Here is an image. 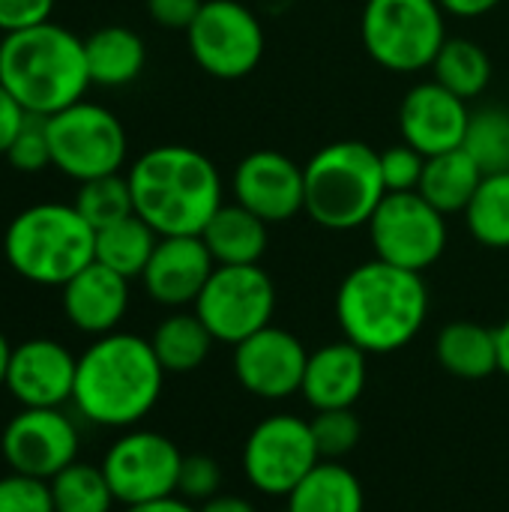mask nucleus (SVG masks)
I'll use <instances>...</instances> for the list:
<instances>
[{
	"label": "nucleus",
	"mask_w": 509,
	"mask_h": 512,
	"mask_svg": "<svg viewBox=\"0 0 509 512\" xmlns=\"http://www.w3.org/2000/svg\"><path fill=\"white\" fill-rule=\"evenodd\" d=\"M135 216L159 237H189L207 228L225 204L219 168L189 144H156L126 171Z\"/></svg>",
	"instance_id": "1"
},
{
	"label": "nucleus",
	"mask_w": 509,
	"mask_h": 512,
	"mask_svg": "<svg viewBox=\"0 0 509 512\" xmlns=\"http://www.w3.org/2000/svg\"><path fill=\"white\" fill-rule=\"evenodd\" d=\"M429 318L423 273L393 267L381 258L357 264L336 291L342 339L366 354H396L411 345Z\"/></svg>",
	"instance_id": "2"
},
{
	"label": "nucleus",
	"mask_w": 509,
	"mask_h": 512,
	"mask_svg": "<svg viewBox=\"0 0 509 512\" xmlns=\"http://www.w3.org/2000/svg\"><path fill=\"white\" fill-rule=\"evenodd\" d=\"M165 375L150 339L114 330L78 357L72 402L93 426L132 429L156 408Z\"/></svg>",
	"instance_id": "3"
},
{
	"label": "nucleus",
	"mask_w": 509,
	"mask_h": 512,
	"mask_svg": "<svg viewBox=\"0 0 509 512\" xmlns=\"http://www.w3.org/2000/svg\"><path fill=\"white\" fill-rule=\"evenodd\" d=\"M0 84L39 117H51L84 99L90 87L84 39L45 21L0 42Z\"/></svg>",
	"instance_id": "4"
},
{
	"label": "nucleus",
	"mask_w": 509,
	"mask_h": 512,
	"mask_svg": "<svg viewBox=\"0 0 509 512\" xmlns=\"http://www.w3.org/2000/svg\"><path fill=\"white\" fill-rule=\"evenodd\" d=\"M306 216L324 231L366 228L387 195L381 153L366 141H330L303 165Z\"/></svg>",
	"instance_id": "5"
},
{
	"label": "nucleus",
	"mask_w": 509,
	"mask_h": 512,
	"mask_svg": "<svg viewBox=\"0 0 509 512\" xmlns=\"http://www.w3.org/2000/svg\"><path fill=\"white\" fill-rule=\"evenodd\" d=\"M3 255L21 279L63 288L96 261V231L75 204H33L9 222Z\"/></svg>",
	"instance_id": "6"
},
{
	"label": "nucleus",
	"mask_w": 509,
	"mask_h": 512,
	"mask_svg": "<svg viewBox=\"0 0 509 512\" xmlns=\"http://www.w3.org/2000/svg\"><path fill=\"white\" fill-rule=\"evenodd\" d=\"M360 36L381 69L423 72L447 42V12L438 0H366Z\"/></svg>",
	"instance_id": "7"
},
{
	"label": "nucleus",
	"mask_w": 509,
	"mask_h": 512,
	"mask_svg": "<svg viewBox=\"0 0 509 512\" xmlns=\"http://www.w3.org/2000/svg\"><path fill=\"white\" fill-rule=\"evenodd\" d=\"M51 165L84 183L105 174H120L129 156V138L114 111L96 102H75L45 117Z\"/></svg>",
	"instance_id": "8"
},
{
	"label": "nucleus",
	"mask_w": 509,
	"mask_h": 512,
	"mask_svg": "<svg viewBox=\"0 0 509 512\" xmlns=\"http://www.w3.org/2000/svg\"><path fill=\"white\" fill-rule=\"evenodd\" d=\"M186 42L198 69L219 81L252 75L267 51L264 24L243 0H204Z\"/></svg>",
	"instance_id": "9"
},
{
	"label": "nucleus",
	"mask_w": 509,
	"mask_h": 512,
	"mask_svg": "<svg viewBox=\"0 0 509 512\" xmlns=\"http://www.w3.org/2000/svg\"><path fill=\"white\" fill-rule=\"evenodd\" d=\"M366 231L375 258L414 273L435 267L450 240L447 216L435 210L420 192H387Z\"/></svg>",
	"instance_id": "10"
},
{
	"label": "nucleus",
	"mask_w": 509,
	"mask_h": 512,
	"mask_svg": "<svg viewBox=\"0 0 509 512\" xmlns=\"http://www.w3.org/2000/svg\"><path fill=\"white\" fill-rule=\"evenodd\" d=\"M195 315L216 342L240 345L258 330L273 324L276 285L261 264H216L204 291L195 300Z\"/></svg>",
	"instance_id": "11"
},
{
	"label": "nucleus",
	"mask_w": 509,
	"mask_h": 512,
	"mask_svg": "<svg viewBox=\"0 0 509 512\" xmlns=\"http://www.w3.org/2000/svg\"><path fill=\"white\" fill-rule=\"evenodd\" d=\"M240 459L252 489L270 498H288L321 462V453L309 420L297 414H273L249 432Z\"/></svg>",
	"instance_id": "12"
},
{
	"label": "nucleus",
	"mask_w": 509,
	"mask_h": 512,
	"mask_svg": "<svg viewBox=\"0 0 509 512\" xmlns=\"http://www.w3.org/2000/svg\"><path fill=\"white\" fill-rule=\"evenodd\" d=\"M180 465V447L150 429H129L108 447L102 459L105 480L117 504L126 507L177 495Z\"/></svg>",
	"instance_id": "13"
},
{
	"label": "nucleus",
	"mask_w": 509,
	"mask_h": 512,
	"mask_svg": "<svg viewBox=\"0 0 509 512\" xmlns=\"http://www.w3.org/2000/svg\"><path fill=\"white\" fill-rule=\"evenodd\" d=\"M0 453L12 471L51 480L78 462V429L60 408H21L0 435Z\"/></svg>",
	"instance_id": "14"
},
{
	"label": "nucleus",
	"mask_w": 509,
	"mask_h": 512,
	"mask_svg": "<svg viewBox=\"0 0 509 512\" xmlns=\"http://www.w3.org/2000/svg\"><path fill=\"white\" fill-rule=\"evenodd\" d=\"M231 198L267 225L288 222L306 213L303 165L279 150H252L234 165Z\"/></svg>",
	"instance_id": "15"
},
{
	"label": "nucleus",
	"mask_w": 509,
	"mask_h": 512,
	"mask_svg": "<svg viewBox=\"0 0 509 512\" xmlns=\"http://www.w3.org/2000/svg\"><path fill=\"white\" fill-rule=\"evenodd\" d=\"M306 363H309L306 345L291 330L273 324L234 345V357H231L237 384L255 399H267V402H279L300 393Z\"/></svg>",
	"instance_id": "16"
},
{
	"label": "nucleus",
	"mask_w": 509,
	"mask_h": 512,
	"mask_svg": "<svg viewBox=\"0 0 509 512\" xmlns=\"http://www.w3.org/2000/svg\"><path fill=\"white\" fill-rule=\"evenodd\" d=\"M471 108L435 78L414 84L399 105V135L426 159L465 144Z\"/></svg>",
	"instance_id": "17"
},
{
	"label": "nucleus",
	"mask_w": 509,
	"mask_h": 512,
	"mask_svg": "<svg viewBox=\"0 0 509 512\" xmlns=\"http://www.w3.org/2000/svg\"><path fill=\"white\" fill-rule=\"evenodd\" d=\"M78 357L54 339H27L12 348L6 390L21 408H63L75 393Z\"/></svg>",
	"instance_id": "18"
},
{
	"label": "nucleus",
	"mask_w": 509,
	"mask_h": 512,
	"mask_svg": "<svg viewBox=\"0 0 509 512\" xmlns=\"http://www.w3.org/2000/svg\"><path fill=\"white\" fill-rule=\"evenodd\" d=\"M213 270H216V261L198 234L159 237L141 273V282L153 303L165 309H186V306H195Z\"/></svg>",
	"instance_id": "19"
},
{
	"label": "nucleus",
	"mask_w": 509,
	"mask_h": 512,
	"mask_svg": "<svg viewBox=\"0 0 509 512\" xmlns=\"http://www.w3.org/2000/svg\"><path fill=\"white\" fill-rule=\"evenodd\" d=\"M369 381V354L348 339L327 342L309 354L300 396L312 411L354 408Z\"/></svg>",
	"instance_id": "20"
},
{
	"label": "nucleus",
	"mask_w": 509,
	"mask_h": 512,
	"mask_svg": "<svg viewBox=\"0 0 509 512\" xmlns=\"http://www.w3.org/2000/svg\"><path fill=\"white\" fill-rule=\"evenodd\" d=\"M63 312L69 324L87 336H108L120 327L129 309V279L93 261L63 288Z\"/></svg>",
	"instance_id": "21"
},
{
	"label": "nucleus",
	"mask_w": 509,
	"mask_h": 512,
	"mask_svg": "<svg viewBox=\"0 0 509 512\" xmlns=\"http://www.w3.org/2000/svg\"><path fill=\"white\" fill-rule=\"evenodd\" d=\"M201 240L210 249L213 261L222 267L261 264L270 246V225L258 219L252 210L231 201L216 210V216L201 231Z\"/></svg>",
	"instance_id": "22"
},
{
	"label": "nucleus",
	"mask_w": 509,
	"mask_h": 512,
	"mask_svg": "<svg viewBox=\"0 0 509 512\" xmlns=\"http://www.w3.org/2000/svg\"><path fill=\"white\" fill-rule=\"evenodd\" d=\"M84 54H87L90 84L99 87H126L144 72L147 63L144 39L123 24H108L93 30L84 39Z\"/></svg>",
	"instance_id": "23"
},
{
	"label": "nucleus",
	"mask_w": 509,
	"mask_h": 512,
	"mask_svg": "<svg viewBox=\"0 0 509 512\" xmlns=\"http://www.w3.org/2000/svg\"><path fill=\"white\" fill-rule=\"evenodd\" d=\"M441 369L459 381H483L498 372V336L477 321H450L435 339Z\"/></svg>",
	"instance_id": "24"
},
{
	"label": "nucleus",
	"mask_w": 509,
	"mask_h": 512,
	"mask_svg": "<svg viewBox=\"0 0 509 512\" xmlns=\"http://www.w3.org/2000/svg\"><path fill=\"white\" fill-rule=\"evenodd\" d=\"M285 501V512H366V492L357 474L330 459H321Z\"/></svg>",
	"instance_id": "25"
},
{
	"label": "nucleus",
	"mask_w": 509,
	"mask_h": 512,
	"mask_svg": "<svg viewBox=\"0 0 509 512\" xmlns=\"http://www.w3.org/2000/svg\"><path fill=\"white\" fill-rule=\"evenodd\" d=\"M483 177L486 174L480 171V165L459 147V150L438 153V156L426 159L423 180H420L417 192L435 210H441L444 216H453V213H465V207L471 204Z\"/></svg>",
	"instance_id": "26"
},
{
	"label": "nucleus",
	"mask_w": 509,
	"mask_h": 512,
	"mask_svg": "<svg viewBox=\"0 0 509 512\" xmlns=\"http://www.w3.org/2000/svg\"><path fill=\"white\" fill-rule=\"evenodd\" d=\"M213 342L216 339L204 327V321L195 312H183V309L162 318L150 336V345H153L162 369L171 375H186V372H195L198 366H204Z\"/></svg>",
	"instance_id": "27"
},
{
	"label": "nucleus",
	"mask_w": 509,
	"mask_h": 512,
	"mask_svg": "<svg viewBox=\"0 0 509 512\" xmlns=\"http://www.w3.org/2000/svg\"><path fill=\"white\" fill-rule=\"evenodd\" d=\"M432 78L459 99L471 102L492 84V57L480 42L468 36H447L432 63Z\"/></svg>",
	"instance_id": "28"
},
{
	"label": "nucleus",
	"mask_w": 509,
	"mask_h": 512,
	"mask_svg": "<svg viewBox=\"0 0 509 512\" xmlns=\"http://www.w3.org/2000/svg\"><path fill=\"white\" fill-rule=\"evenodd\" d=\"M156 243H159V234L141 216L132 213L96 231V261L126 279H135V276L141 279Z\"/></svg>",
	"instance_id": "29"
},
{
	"label": "nucleus",
	"mask_w": 509,
	"mask_h": 512,
	"mask_svg": "<svg viewBox=\"0 0 509 512\" xmlns=\"http://www.w3.org/2000/svg\"><path fill=\"white\" fill-rule=\"evenodd\" d=\"M462 216L480 246L509 249V171L486 174Z\"/></svg>",
	"instance_id": "30"
},
{
	"label": "nucleus",
	"mask_w": 509,
	"mask_h": 512,
	"mask_svg": "<svg viewBox=\"0 0 509 512\" xmlns=\"http://www.w3.org/2000/svg\"><path fill=\"white\" fill-rule=\"evenodd\" d=\"M51 483L54 512H111L117 504L102 465L72 462Z\"/></svg>",
	"instance_id": "31"
},
{
	"label": "nucleus",
	"mask_w": 509,
	"mask_h": 512,
	"mask_svg": "<svg viewBox=\"0 0 509 512\" xmlns=\"http://www.w3.org/2000/svg\"><path fill=\"white\" fill-rule=\"evenodd\" d=\"M462 150L480 165L483 174L509 171V111L486 105L471 111Z\"/></svg>",
	"instance_id": "32"
},
{
	"label": "nucleus",
	"mask_w": 509,
	"mask_h": 512,
	"mask_svg": "<svg viewBox=\"0 0 509 512\" xmlns=\"http://www.w3.org/2000/svg\"><path fill=\"white\" fill-rule=\"evenodd\" d=\"M72 204L93 225V231H102L135 213L126 174H105V177L84 180Z\"/></svg>",
	"instance_id": "33"
},
{
	"label": "nucleus",
	"mask_w": 509,
	"mask_h": 512,
	"mask_svg": "<svg viewBox=\"0 0 509 512\" xmlns=\"http://www.w3.org/2000/svg\"><path fill=\"white\" fill-rule=\"evenodd\" d=\"M309 423H312V435H315L321 459H330V462H339L348 453H354L363 438V423L354 414V408L315 411Z\"/></svg>",
	"instance_id": "34"
},
{
	"label": "nucleus",
	"mask_w": 509,
	"mask_h": 512,
	"mask_svg": "<svg viewBox=\"0 0 509 512\" xmlns=\"http://www.w3.org/2000/svg\"><path fill=\"white\" fill-rule=\"evenodd\" d=\"M6 159L21 174H36L51 165V144H48V126L45 117L30 114L21 132L15 135L12 147L6 150Z\"/></svg>",
	"instance_id": "35"
},
{
	"label": "nucleus",
	"mask_w": 509,
	"mask_h": 512,
	"mask_svg": "<svg viewBox=\"0 0 509 512\" xmlns=\"http://www.w3.org/2000/svg\"><path fill=\"white\" fill-rule=\"evenodd\" d=\"M0 512H54L51 483L18 471L0 477Z\"/></svg>",
	"instance_id": "36"
},
{
	"label": "nucleus",
	"mask_w": 509,
	"mask_h": 512,
	"mask_svg": "<svg viewBox=\"0 0 509 512\" xmlns=\"http://www.w3.org/2000/svg\"><path fill=\"white\" fill-rule=\"evenodd\" d=\"M423 168H426V156L405 141L381 150V177L387 192H417L423 180Z\"/></svg>",
	"instance_id": "37"
},
{
	"label": "nucleus",
	"mask_w": 509,
	"mask_h": 512,
	"mask_svg": "<svg viewBox=\"0 0 509 512\" xmlns=\"http://www.w3.org/2000/svg\"><path fill=\"white\" fill-rule=\"evenodd\" d=\"M222 489V468L213 456L195 453V456H183L180 465V480H177V495L186 498L189 504H204L210 498H216Z\"/></svg>",
	"instance_id": "38"
},
{
	"label": "nucleus",
	"mask_w": 509,
	"mask_h": 512,
	"mask_svg": "<svg viewBox=\"0 0 509 512\" xmlns=\"http://www.w3.org/2000/svg\"><path fill=\"white\" fill-rule=\"evenodd\" d=\"M51 9H54V0H0V30L6 36V33L45 24L51 21Z\"/></svg>",
	"instance_id": "39"
},
{
	"label": "nucleus",
	"mask_w": 509,
	"mask_h": 512,
	"mask_svg": "<svg viewBox=\"0 0 509 512\" xmlns=\"http://www.w3.org/2000/svg\"><path fill=\"white\" fill-rule=\"evenodd\" d=\"M147 15L153 18V24H159L162 30H189V24L195 21V15L201 12L204 0H144Z\"/></svg>",
	"instance_id": "40"
},
{
	"label": "nucleus",
	"mask_w": 509,
	"mask_h": 512,
	"mask_svg": "<svg viewBox=\"0 0 509 512\" xmlns=\"http://www.w3.org/2000/svg\"><path fill=\"white\" fill-rule=\"evenodd\" d=\"M27 117H30V111L0 84V156H6V150L12 147L15 135L27 123Z\"/></svg>",
	"instance_id": "41"
},
{
	"label": "nucleus",
	"mask_w": 509,
	"mask_h": 512,
	"mask_svg": "<svg viewBox=\"0 0 509 512\" xmlns=\"http://www.w3.org/2000/svg\"><path fill=\"white\" fill-rule=\"evenodd\" d=\"M444 6L447 15H456V18H480V15H489L492 9H498L504 0H438Z\"/></svg>",
	"instance_id": "42"
},
{
	"label": "nucleus",
	"mask_w": 509,
	"mask_h": 512,
	"mask_svg": "<svg viewBox=\"0 0 509 512\" xmlns=\"http://www.w3.org/2000/svg\"><path fill=\"white\" fill-rule=\"evenodd\" d=\"M198 512H258V510H255V504H252V501H246V498H240V495H222V492H219L216 498L204 501Z\"/></svg>",
	"instance_id": "43"
},
{
	"label": "nucleus",
	"mask_w": 509,
	"mask_h": 512,
	"mask_svg": "<svg viewBox=\"0 0 509 512\" xmlns=\"http://www.w3.org/2000/svg\"><path fill=\"white\" fill-rule=\"evenodd\" d=\"M126 512H198L186 498L180 495H168V498H159V501H147V504H135V507H126Z\"/></svg>",
	"instance_id": "44"
},
{
	"label": "nucleus",
	"mask_w": 509,
	"mask_h": 512,
	"mask_svg": "<svg viewBox=\"0 0 509 512\" xmlns=\"http://www.w3.org/2000/svg\"><path fill=\"white\" fill-rule=\"evenodd\" d=\"M495 336H498V372L509 378V315L501 327H495Z\"/></svg>",
	"instance_id": "45"
},
{
	"label": "nucleus",
	"mask_w": 509,
	"mask_h": 512,
	"mask_svg": "<svg viewBox=\"0 0 509 512\" xmlns=\"http://www.w3.org/2000/svg\"><path fill=\"white\" fill-rule=\"evenodd\" d=\"M9 357H12V345L6 342V336L0 333V387H6V369H9Z\"/></svg>",
	"instance_id": "46"
}]
</instances>
